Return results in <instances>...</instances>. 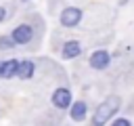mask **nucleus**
Masks as SVG:
<instances>
[{"mask_svg":"<svg viewBox=\"0 0 134 126\" xmlns=\"http://www.w3.org/2000/svg\"><path fill=\"white\" fill-rule=\"evenodd\" d=\"M117 109H119V97H109V99H105V101L96 107V111H94V116H92V124H94V126L107 124L109 118H111Z\"/></svg>","mask_w":134,"mask_h":126,"instance_id":"1","label":"nucleus"},{"mask_svg":"<svg viewBox=\"0 0 134 126\" xmlns=\"http://www.w3.org/2000/svg\"><path fill=\"white\" fill-rule=\"evenodd\" d=\"M80 19H82V10L75 8V6H67V8L61 13V23H63L65 27H73V25H77Z\"/></svg>","mask_w":134,"mask_h":126,"instance_id":"2","label":"nucleus"},{"mask_svg":"<svg viewBox=\"0 0 134 126\" xmlns=\"http://www.w3.org/2000/svg\"><path fill=\"white\" fill-rule=\"evenodd\" d=\"M52 105L59 107V109L69 107V105H71V92H69L67 88H57V90L52 92Z\"/></svg>","mask_w":134,"mask_h":126,"instance_id":"3","label":"nucleus"},{"mask_svg":"<svg viewBox=\"0 0 134 126\" xmlns=\"http://www.w3.org/2000/svg\"><path fill=\"white\" fill-rule=\"evenodd\" d=\"M31 36H34V29L29 27V25H19L15 32H13V42L15 44H27L29 40H31Z\"/></svg>","mask_w":134,"mask_h":126,"instance_id":"4","label":"nucleus"},{"mask_svg":"<svg viewBox=\"0 0 134 126\" xmlns=\"http://www.w3.org/2000/svg\"><path fill=\"white\" fill-rule=\"evenodd\" d=\"M109 61H111V57H109L107 50H96V52H92V57H90V65H92L94 69H105V67L109 65Z\"/></svg>","mask_w":134,"mask_h":126,"instance_id":"5","label":"nucleus"},{"mask_svg":"<svg viewBox=\"0 0 134 126\" xmlns=\"http://www.w3.org/2000/svg\"><path fill=\"white\" fill-rule=\"evenodd\" d=\"M80 52H82L80 42H75V40L65 42V46H63V57H65V59H73V57H77Z\"/></svg>","mask_w":134,"mask_h":126,"instance_id":"6","label":"nucleus"},{"mask_svg":"<svg viewBox=\"0 0 134 126\" xmlns=\"http://www.w3.org/2000/svg\"><path fill=\"white\" fill-rule=\"evenodd\" d=\"M17 67H19V63L15 59L4 61V63H0V76L2 78H13V76H17Z\"/></svg>","mask_w":134,"mask_h":126,"instance_id":"7","label":"nucleus"},{"mask_svg":"<svg viewBox=\"0 0 134 126\" xmlns=\"http://www.w3.org/2000/svg\"><path fill=\"white\" fill-rule=\"evenodd\" d=\"M17 76H19L21 80H29V78L34 76V63H31V61H21L19 67H17Z\"/></svg>","mask_w":134,"mask_h":126,"instance_id":"8","label":"nucleus"},{"mask_svg":"<svg viewBox=\"0 0 134 126\" xmlns=\"http://www.w3.org/2000/svg\"><path fill=\"white\" fill-rule=\"evenodd\" d=\"M69 116H71V120H75V122H82V120L86 118V103H84V101H75V105L71 107Z\"/></svg>","mask_w":134,"mask_h":126,"instance_id":"9","label":"nucleus"},{"mask_svg":"<svg viewBox=\"0 0 134 126\" xmlns=\"http://www.w3.org/2000/svg\"><path fill=\"white\" fill-rule=\"evenodd\" d=\"M13 46H15L13 38H8V36H2L0 38V48H13Z\"/></svg>","mask_w":134,"mask_h":126,"instance_id":"10","label":"nucleus"},{"mask_svg":"<svg viewBox=\"0 0 134 126\" xmlns=\"http://www.w3.org/2000/svg\"><path fill=\"white\" fill-rule=\"evenodd\" d=\"M111 126H132V124H130V120H126V118H119V120H115Z\"/></svg>","mask_w":134,"mask_h":126,"instance_id":"11","label":"nucleus"},{"mask_svg":"<svg viewBox=\"0 0 134 126\" xmlns=\"http://www.w3.org/2000/svg\"><path fill=\"white\" fill-rule=\"evenodd\" d=\"M4 17H6V10H4V8H2V6H0V23H2V21H4Z\"/></svg>","mask_w":134,"mask_h":126,"instance_id":"12","label":"nucleus"}]
</instances>
